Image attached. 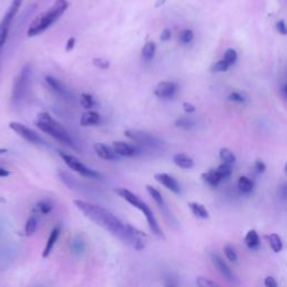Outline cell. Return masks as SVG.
Returning a JSON list of instances; mask_svg holds the SVG:
<instances>
[{
  "instance_id": "1",
  "label": "cell",
  "mask_w": 287,
  "mask_h": 287,
  "mask_svg": "<svg viewBox=\"0 0 287 287\" xmlns=\"http://www.w3.org/2000/svg\"><path fill=\"white\" fill-rule=\"evenodd\" d=\"M73 203L75 208L81 211L87 219L95 222L97 226L101 227L105 231H109L111 235L119 238L121 241L130 245L133 248L138 251L146 247L147 236L138 230L137 228L124 224L109 210L82 200H74Z\"/></svg>"
},
{
  "instance_id": "2",
  "label": "cell",
  "mask_w": 287,
  "mask_h": 287,
  "mask_svg": "<svg viewBox=\"0 0 287 287\" xmlns=\"http://www.w3.org/2000/svg\"><path fill=\"white\" fill-rule=\"evenodd\" d=\"M69 5L70 4L68 0H55V3L52 5L51 8L40 13L32 20L31 25H29L27 29V36L36 37L38 35L48 31L65 13L67 9L69 8Z\"/></svg>"
},
{
  "instance_id": "3",
  "label": "cell",
  "mask_w": 287,
  "mask_h": 287,
  "mask_svg": "<svg viewBox=\"0 0 287 287\" xmlns=\"http://www.w3.org/2000/svg\"><path fill=\"white\" fill-rule=\"evenodd\" d=\"M35 126H36L39 130L48 134L49 136L57 140L58 143L68 146L71 148H77V146L74 144V140L70 136L68 130L64 128L60 122L56 121L53 117L48 113H39L35 119Z\"/></svg>"
},
{
  "instance_id": "4",
  "label": "cell",
  "mask_w": 287,
  "mask_h": 287,
  "mask_svg": "<svg viewBox=\"0 0 287 287\" xmlns=\"http://www.w3.org/2000/svg\"><path fill=\"white\" fill-rule=\"evenodd\" d=\"M115 191H116L117 194H118L120 197L124 198L125 201H127L128 203L131 204L133 207L138 209L139 211H142V212L145 215L146 220H147V224L149 226L150 231L153 232L157 238L165 240V236H164V232L161 229L160 225H158V222L155 218L153 211L150 210V208L142 200V198L137 196L131 191L125 189V187H118V189H116Z\"/></svg>"
},
{
  "instance_id": "5",
  "label": "cell",
  "mask_w": 287,
  "mask_h": 287,
  "mask_svg": "<svg viewBox=\"0 0 287 287\" xmlns=\"http://www.w3.org/2000/svg\"><path fill=\"white\" fill-rule=\"evenodd\" d=\"M32 80V67L26 64L21 68L20 72L17 74L13 85V92H11V101L14 104H20L25 100V98L29 90Z\"/></svg>"
},
{
  "instance_id": "6",
  "label": "cell",
  "mask_w": 287,
  "mask_h": 287,
  "mask_svg": "<svg viewBox=\"0 0 287 287\" xmlns=\"http://www.w3.org/2000/svg\"><path fill=\"white\" fill-rule=\"evenodd\" d=\"M21 4L23 0H13L8 10L6 11V14L4 15L3 19L0 20V53H2L4 45L6 44V40L8 38L11 23H13L17 13H18V10L20 9Z\"/></svg>"
},
{
  "instance_id": "7",
  "label": "cell",
  "mask_w": 287,
  "mask_h": 287,
  "mask_svg": "<svg viewBox=\"0 0 287 287\" xmlns=\"http://www.w3.org/2000/svg\"><path fill=\"white\" fill-rule=\"evenodd\" d=\"M61 158L64 161V163L72 169V171L77 172L78 174H80L81 176L83 178H87V179H99L100 178V174H99L95 169H92L90 167H87L86 165H84L83 163L81 161H79L77 157H74L70 154L64 153V151H58Z\"/></svg>"
},
{
  "instance_id": "8",
  "label": "cell",
  "mask_w": 287,
  "mask_h": 287,
  "mask_svg": "<svg viewBox=\"0 0 287 287\" xmlns=\"http://www.w3.org/2000/svg\"><path fill=\"white\" fill-rule=\"evenodd\" d=\"M9 128L28 143L34 145H45L44 139L36 131H34L24 124H20L18 121H11L9 122Z\"/></svg>"
},
{
  "instance_id": "9",
  "label": "cell",
  "mask_w": 287,
  "mask_h": 287,
  "mask_svg": "<svg viewBox=\"0 0 287 287\" xmlns=\"http://www.w3.org/2000/svg\"><path fill=\"white\" fill-rule=\"evenodd\" d=\"M125 136L134 140L135 143L145 146V147H157V146L163 144L161 139H158L155 136H153V135L142 130H126Z\"/></svg>"
},
{
  "instance_id": "10",
  "label": "cell",
  "mask_w": 287,
  "mask_h": 287,
  "mask_svg": "<svg viewBox=\"0 0 287 287\" xmlns=\"http://www.w3.org/2000/svg\"><path fill=\"white\" fill-rule=\"evenodd\" d=\"M210 257H211V261H212L213 266L216 268V271H218L222 275V276H224L228 280V282L233 284V285L239 284L236 275L233 274V272L231 271L230 267L227 265V262L224 259H222L218 254L212 253L210 255Z\"/></svg>"
},
{
  "instance_id": "11",
  "label": "cell",
  "mask_w": 287,
  "mask_h": 287,
  "mask_svg": "<svg viewBox=\"0 0 287 287\" xmlns=\"http://www.w3.org/2000/svg\"><path fill=\"white\" fill-rule=\"evenodd\" d=\"M146 190H147L148 194H149L151 197H153V200L155 201V203L157 204L158 208L161 209V211L164 213V215H165V218H166L169 222H171V224H172V221H176V220H175L174 216H173L171 211H169V209H168V207H167V204H166L165 200H164V197H163V195H162V193H161L160 191H158V190L156 189V187L151 186V185H147V186H146Z\"/></svg>"
},
{
  "instance_id": "12",
  "label": "cell",
  "mask_w": 287,
  "mask_h": 287,
  "mask_svg": "<svg viewBox=\"0 0 287 287\" xmlns=\"http://www.w3.org/2000/svg\"><path fill=\"white\" fill-rule=\"evenodd\" d=\"M178 91V84L173 81H163L157 84L154 91L155 96L162 99H169L175 96Z\"/></svg>"
},
{
  "instance_id": "13",
  "label": "cell",
  "mask_w": 287,
  "mask_h": 287,
  "mask_svg": "<svg viewBox=\"0 0 287 287\" xmlns=\"http://www.w3.org/2000/svg\"><path fill=\"white\" fill-rule=\"evenodd\" d=\"M155 180L158 183L165 186L167 190L173 192L174 194H181V185L176 179H174L167 173H157L155 174Z\"/></svg>"
},
{
  "instance_id": "14",
  "label": "cell",
  "mask_w": 287,
  "mask_h": 287,
  "mask_svg": "<svg viewBox=\"0 0 287 287\" xmlns=\"http://www.w3.org/2000/svg\"><path fill=\"white\" fill-rule=\"evenodd\" d=\"M113 149L117 155L122 157H134L139 153V149L137 147L125 142H114Z\"/></svg>"
},
{
  "instance_id": "15",
  "label": "cell",
  "mask_w": 287,
  "mask_h": 287,
  "mask_svg": "<svg viewBox=\"0 0 287 287\" xmlns=\"http://www.w3.org/2000/svg\"><path fill=\"white\" fill-rule=\"evenodd\" d=\"M95 148L96 154L98 157H100L101 160L104 161H117L119 158V156L115 153V150L110 147V146L102 144V143H97L93 146Z\"/></svg>"
},
{
  "instance_id": "16",
  "label": "cell",
  "mask_w": 287,
  "mask_h": 287,
  "mask_svg": "<svg viewBox=\"0 0 287 287\" xmlns=\"http://www.w3.org/2000/svg\"><path fill=\"white\" fill-rule=\"evenodd\" d=\"M60 235H61V227L56 226L54 229L51 231L50 237L48 239V242H46V245H45V248H44L43 254H42L43 258H48V257L51 255L52 250H53V248H54V246L57 241L58 237H60Z\"/></svg>"
},
{
  "instance_id": "17",
  "label": "cell",
  "mask_w": 287,
  "mask_h": 287,
  "mask_svg": "<svg viewBox=\"0 0 287 287\" xmlns=\"http://www.w3.org/2000/svg\"><path fill=\"white\" fill-rule=\"evenodd\" d=\"M100 120H101V117L97 113V111L89 110L82 115L80 125L82 127H91V126L98 125L99 122H100Z\"/></svg>"
},
{
  "instance_id": "18",
  "label": "cell",
  "mask_w": 287,
  "mask_h": 287,
  "mask_svg": "<svg viewBox=\"0 0 287 287\" xmlns=\"http://www.w3.org/2000/svg\"><path fill=\"white\" fill-rule=\"evenodd\" d=\"M173 162L175 165L179 166L180 168H183V169H190L194 166V161L192 160V157H190L186 154H183V153L174 155Z\"/></svg>"
},
{
  "instance_id": "19",
  "label": "cell",
  "mask_w": 287,
  "mask_h": 287,
  "mask_svg": "<svg viewBox=\"0 0 287 287\" xmlns=\"http://www.w3.org/2000/svg\"><path fill=\"white\" fill-rule=\"evenodd\" d=\"M245 244L251 250L258 249L260 247V239L258 236V232L254 229L249 230L245 237Z\"/></svg>"
},
{
  "instance_id": "20",
  "label": "cell",
  "mask_w": 287,
  "mask_h": 287,
  "mask_svg": "<svg viewBox=\"0 0 287 287\" xmlns=\"http://www.w3.org/2000/svg\"><path fill=\"white\" fill-rule=\"evenodd\" d=\"M189 208L191 210L192 214L196 216V218L202 219V220H206L209 218V211L207 210L206 207L203 206V204L198 203V202H190Z\"/></svg>"
},
{
  "instance_id": "21",
  "label": "cell",
  "mask_w": 287,
  "mask_h": 287,
  "mask_svg": "<svg viewBox=\"0 0 287 287\" xmlns=\"http://www.w3.org/2000/svg\"><path fill=\"white\" fill-rule=\"evenodd\" d=\"M255 183L253 180H250L247 176H240L238 180V190L242 194H250L254 191Z\"/></svg>"
},
{
  "instance_id": "22",
  "label": "cell",
  "mask_w": 287,
  "mask_h": 287,
  "mask_svg": "<svg viewBox=\"0 0 287 287\" xmlns=\"http://www.w3.org/2000/svg\"><path fill=\"white\" fill-rule=\"evenodd\" d=\"M46 82H48V84L50 85L51 89L58 93V95H61V96H68L69 95V92L67 90V87L64 86L60 81H58L57 79H55L54 77H51V75H48L46 77Z\"/></svg>"
},
{
  "instance_id": "23",
  "label": "cell",
  "mask_w": 287,
  "mask_h": 287,
  "mask_svg": "<svg viewBox=\"0 0 287 287\" xmlns=\"http://www.w3.org/2000/svg\"><path fill=\"white\" fill-rule=\"evenodd\" d=\"M202 180H203L204 182H206L208 185L212 186V187L218 186V185L222 182L221 178L219 176L218 173L215 172V169H210L209 172L203 173V174H202Z\"/></svg>"
},
{
  "instance_id": "24",
  "label": "cell",
  "mask_w": 287,
  "mask_h": 287,
  "mask_svg": "<svg viewBox=\"0 0 287 287\" xmlns=\"http://www.w3.org/2000/svg\"><path fill=\"white\" fill-rule=\"evenodd\" d=\"M156 53V44L154 42H147L142 50V56L144 60L150 61L153 60Z\"/></svg>"
},
{
  "instance_id": "25",
  "label": "cell",
  "mask_w": 287,
  "mask_h": 287,
  "mask_svg": "<svg viewBox=\"0 0 287 287\" xmlns=\"http://www.w3.org/2000/svg\"><path fill=\"white\" fill-rule=\"evenodd\" d=\"M268 241L269 246H271L272 250L274 253H280L283 250V241L282 239L276 233H272V235L268 236Z\"/></svg>"
},
{
  "instance_id": "26",
  "label": "cell",
  "mask_w": 287,
  "mask_h": 287,
  "mask_svg": "<svg viewBox=\"0 0 287 287\" xmlns=\"http://www.w3.org/2000/svg\"><path fill=\"white\" fill-rule=\"evenodd\" d=\"M37 226H38V220H37V216L33 214L28 218L26 225H25V233L26 236L31 237L33 236L35 232L37 230Z\"/></svg>"
},
{
  "instance_id": "27",
  "label": "cell",
  "mask_w": 287,
  "mask_h": 287,
  "mask_svg": "<svg viewBox=\"0 0 287 287\" xmlns=\"http://www.w3.org/2000/svg\"><path fill=\"white\" fill-rule=\"evenodd\" d=\"M219 155L224 164H228V165H233L237 161L236 155L229 148H221Z\"/></svg>"
},
{
  "instance_id": "28",
  "label": "cell",
  "mask_w": 287,
  "mask_h": 287,
  "mask_svg": "<svg viewBox=\"0 0 287 287\" xmlns=\"http://www.w3.org/2000/svg\"><path fill=\"white\" fill-rule=\"evenodd\" d=\"M53 208H54V206H53L52 201L48 200V198H45V200L39 201V202L36 204V208H35V209H36L40 214L46 215V214H49V213L52 212Z\"/></svg>"
},
{
  "instance_id": "29",
  "label": "cell",
  "mask_w": 287,
  "mask_h": 287,
  "mask_svg": "<svg viewBox=\"0 0 287 287\" xmlns=\"http://www.w3.org/2000/svg\"><path fill=\"white\" fill-rule=\"evenodd\" d=\"M215 172L218 173L221 180L224 181L228 178H230V175L232 174V165H228V164L222 163L218 168H215Z\"/></svg>"
},
{
  "instance_id": "30",
  "label": "cell",
  "mask_w": 287,
  "mask_h": 287,
  "mask_svg": "<svg viewBox=\"0 0 287 287\" xmlns=\"http://www.w3.org/2000/svg\"><path fill=\"white\" fill-rule=\"evenodd\" d=\"M195 122L191 118H186V117H181L176 121H175V126L178 128H182V129H186L189 130L191 128L194 127Z\"/></svg>"
},
{
  "instance_id": "31",
  "label": "cell",
  "mask_w": 287,
  "mask_h": 287,
  "mask_svg": "<svg viewBox=\"0 0 287 287\" xmlns=\"http://www.w3.org/2000/svg\"><path fill=\"white\" fill-rule=\"evenodd\" d=\"M80 101H81L82 107L85 109H89V110H91V108H93L96 105L95 99H93V97L90 95V93H82Z\"/></svg>"
},
{
  "instance_id": "32",
  "label": "cell",
  "mask_w": 287,
  "mask_h": 287,
  "mask_svg": "<svg viewBox=\"0 0 287 287\" xmlns=\"http://www.w3.org/2000/svg\"><path fill=\"white\" fill-rule=\"evenodd\" d=\"M71 247H72V250L74 251L75 254L81 255L84 251V249H85V244H84L83 240H82V238L78 236V237H75L72 240Z\"/></svg>"
},
{
  "instance_id": "33",
  "label": "cell",
  "mask_w": 287,
  "mask_h": 287,
  "mask_svg": "<svg viewBox=\"0 0 287 287\" xmlns=\"http://www.w3.org/2000/svg\"><path fill=\"white\" fill-rule=\"evenodd\" d=\"M225 251V255L227 257V259L231 261V262H237L238 261V255H237V251L236 249L232 247L230 245H227L226 247L224 248Z\"/></svg>"
},
{
  "instance_id": "34",
  "label": "cell",
  "mask_w": 287,
  "mask_h": 287,
  "mask_svg": "<svg viewBox=\"0 0 287 287\" xmlns=\"http://www.w3.org/2000/svg\"><path fill=\"white\" fill-rule=\"evenodd\" d=\"M238 58V54L236 50L233 49H228L227 52L225 53V56H224V61L227 62L229 65H232V64H235L236 61Z\"/></svg>"
},
{
  "instance_id": "35",
  "label": "cell",
  "mask_w": 287,
  "mask_h": 287,
  "mask_svg": "<svg viewBox=\"0 0 287 287\" xmlns=\"http://www.w3.org/2000/svg\"><path fill=\"white\" fill-rule=\"evenodd\" d=\"M193 38H194V33H193L191 29H184V31L181 32L179 37L181 43L183 44H189L190 42H192Z\"/></svg>"
},
{
  "instance_id": "36",
  "label": "cell",
  "mask_w": 287,
  "mask_h": 287,
  "mask_svg": "<svg viewBox=\"0 0 287 287\" xmlns=\"http://www.w3.org/2000/svg\"><path fill=\"white\" fill-rule=\"evenodd\" d=\"M195 283H196L197 287H221L216 283H214L213 280H211L207 277H202V276L197 277L196 280H195Z\"/></svg>"
},
{
  "instance_id": "37",
  "label": "cell",
  "mask_w": 287,
  "mask_h": 287,
  "mask_svg": "<svg viewBox=\"0 0 287 287\" xmlns=\"http://www.w3.org/2000/svg\"><path fill=\"white\" fill-rule=\"evenodd\" d=\"M230 65L228 64L227 62H225L224 60H221L219 62H216L215 64H213L212 65V69H211V71L212 72H215V73H218V72H226L229 70Z\"/></svg>"
},
{
  "instance_id": "38",
  "label": "cell",
  "mask_w": 287,
  "mask_h": 287,
  "mask_svg": "<svg viewBox=\"0 0 287 287\" xmlns=\"http://www.w3.org/2000/svg\"><path fill=\"white\" fill-rule=\"evenodd\" d=\"M228 99H229L230 101L237 102V103H245L246 102L245 95H242V93H240V92H232V93H230L229 97H228Z\"/></svg>"
},
{
  "instance_id": "39",
  "label": "cell",
  "mask_w": 287,
  "mask_h": 287,
  "mask_svg": "<svg viewBox=\"0 0 287 287\" xmlns=\"http://www.w3.org/2000/svg\"><path fill=\"white\" fill-rule=\"evenodd\" d=\"M93 65L98 69L107 70L110 67V62L104 60V58H93Z\"/></svg>"
},
{
  "instance_id": "40",
  "label": "cell",
  "mask_w": 287,
  "mask_h": 287,
  "mask_svg": "<svg viewBox=\"0 0 287 287\" xmlns=\"http://www.w3.org/2000/svg\"><path fill=\"white\" fill-rule=\"evenodd\" d=\"M255 169H256V172L258 173V174H262L263 172L266 171V164L263 163L262 161H260V160L256 161V163H255Z\"/></svg>"
},
{
  "instance_id": "41",
  "label": "cell",
  "mask_w": 287,
  "mask_h": 287,
  "mask_svg": "<svg viewBox=\"0 0 287 287\" xmlns=\"http://www.w3.org/2000/svg\"><path fill=\"white\" fill-rule=\"evenodd\" d=\"M276 28L279 34L282 35H286L287 34V28H286V24L284 19H280L276 23Z\"/></svg>"
},
{
  "instance_id": "42",
  "label": "cell",
  "mask_w": 287,
  "mask_h": 287,
  "mask_svg": "<svg viewBox=\"0 0 287 287\" xmlns=\"http://www.w3.org/2000/svg\"><path fill=\"white\" fill-rule=\"evenodd\" d=\"M172 37V31L169 28H165L161 34V39L163 42H167Z\"/></svg>"
},
{
  "instance_id": "43",
  "label": "cell",
  "mask_w": 287,
  "mask_h": 287,
  "mask_svg": "<svg viewBox=\"0 0 287 287\" xmlns=\"http://www.w3.org/2000/svg\"><path fill=\"white\" fill-rule=\"evenodd\" d=\"M263 284H265L266 287H278V284L276 282V279L272 276H267L263 280Z\"/></svg>"
},
{
  "instance_id": "44",
  "label": "cell",
  "mask_w": 287,
  "mask_h": 287,
  "mask_svg": "<svg viewBox=\"0 0 287 287\" xmlns=\"http://www.w3.org/2000/svg\"><path fill=\"white\" fill-rule=\"evenodd\" d=\"M164 287H179V284L173 277H166L164 280Z\"/></svg>"
},
{
  "instance_id": "45",
  "label": "cell",
  "mask_w": 287,
  "mask_h": 287,
  "mask_svg": "<svg viewBox=\"0 0 287 287\" xmlns=\"http://www.w3.org/2000/svg\"><path fill=\"white\" fill-rule=\"evenodd\" d=\"M75 42H77V40H75V38H74V37H70V38L68 39L67 46H65V50H67V52H71L72 50H74Z\"/></svg>"
},
{
  "instance_id": "46",
  "label": "cell",
  "mask_w": 287,
  "mask_h": 287,
  "mask_svg": "<svg viewBox=\"0 0 287 287\" xmlns=\"http://www.w3.org/2000/svg\"><path fill=\"white\" fill-rule=\"evenodd\" d=\"M183 110L185 111V113L187 114H193L195 111V107L193 105L192 103H189V102H184L183 103Z\"/></svg>"
},
{
  "instance_id": "47",
  "label": "cell",
  "mask_w": 287,
  "mask_h": 287,
  "mask_svg": "<svg viewBox=\"0 0 287 287\" xmlns=\"http://www.w3.org/2000/svg\"><path fill=\"white\" fill-rule=\"evenodd\" d=\"M10 171H8V169H6L4 167H0V178H8L9 175H10Z\"/></svg>"
},
{
  "instance_id": "48",
  "label": "cell",
  "mask_w": 287,
  "mask_h": 287,
  "mask_svg": "<svg viewBox=\"0 0 287 287\" xmlns=\"http://www.w3.org/2000/svg\"><path fill=\"white\" fill-rule=\"evenodd\" d=\"M166 3V0H156V7H161Z\"/></svg>"
},
{
  "instance_id": "49",
  "label": "cell",
  "mask_w": 287,
  "mask_h": 287,
  "mask_svg": "<svg viewBox=\"0 0 287 287\" xmlns=\"http://www.w3.org/2000/svg\"><path fill=\"white\" fill-rule=\"evenodd\" d=\"M282 92H283V96H284V97H286V95H287V90H286V85H285V84L283 85V89H282Z\"/></svg>"
},
{
  "instance_id": "50",
  "label": "cell",
  "mask_w": 287,
  "mask_h": 287,
  "mask_svg": "<svg viewBox=\"0 0 287 287\" xmlns=\"http://www.w3.org/2000/svg\"><path fill=\"white\" fill-rule=\"evenodd\" d=\"M7 149L6 148H0V155H3V154H5V153H7Z\"/></svg>"
},
{
  "instance_id": "51",
  "label": "cell",
  "mask_w": 287,
  "mask_h": 287,
  "mask_svg": "<svg viewBox=\"0 0 287 287\" xmlns=\"http://www.w3.org/2000/svg\"><path fill=\"white\" fill-rule=\"evenodd\" d=\"M0 202H5V200H4V198H0Z\"/></svg>"
}]
</instances>
